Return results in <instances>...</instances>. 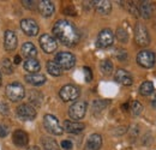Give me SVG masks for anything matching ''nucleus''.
<instances>
[{
  "label": "nucleus",
  "mask_w": 156,
  "mask_h": 150,
  "mask_svg": "<svg viewBox=\"0 0 156 150\" xmlns=\"http://www.w3.org/2000/svg\"><path fill=\"white\" fill-rule=\"evenodd\" d=\"M59 96L62 101L65 102H69V101H73V100H77L78 96H79V89L77 87L72 85V84H67V85H64L60 91H59Z\"/></svg>",
  "instance_id": "obj_7"
},
{
  "label": "nucleus",
  "mask_w": 156,
  "mask_h": 150,
  "mask_svg": "<svg viewBox=\"0 0 156 150\" xmlns=\"http://www.w3.org/2000/svg\"><path fill=\"white\" fill-rule=\"evenodd\" d=\"M115 36L119 40V42H121V43H127V41H129V34H127L126 29H124L122 27H119L117 29Z\"/></svg>",
  "instance_id": "obj_27"
},
{
  "label": "nucleus",
  "mask_w": 156,
  "mask_h": 150,
  "mask_svg": "<svg viewBox=\"0 0 156 150\" xmlns=\"http://www.w3.org/2000/svg\"><path fill=\"white\" fill-rule=\"evenodd\" d=\"M17 114L22 120H34L36 116V109L29 103H23L17 107Z\"/></svg>",
  "instance_id": "obj_10"
},
{
  "label": "nucleus",
  "mask_w": 156,
  "mask_h": 150,
  "mask_svg": "<svg viewBox=\"0 0 156 150\" xmlns=\"http://www.w3.org/2000/svg\"><path fill=\"white\" fill-rule=\"evenodd\" d=\"M95 10L100 15H108L112 11V4L107 0H100V1H93Z\"/></svg>",
  "instance_id": "obj_19"
},
{
  "label": "nucleus",
  "mask_w": 156,
  "mask_h": 150,
  "mask_svg": "<svg viewBox=\"0 0 156 150\" xmlns=\"http://www.w3.org/2000/svg\"><path fill=\"white\" fill-rule=\"evenodd\" d=\"M1 67H2V71L7 75H11L13 72V65H12V61L10 59H4L2 60V64H1Z\"/></svg>",
  "instance_id": "obj_29"
},
{
  "label": "nucleus",
  "mask_w": 156,
  "mask_h": 150,
  "mask_svg": "<svg viewBox=\"0 0 156 150\" xmlns=\"http://www.w3.org/2000/svg\"><path fill=\"white\" fill-rule=\"evenodd\" d=\"M114 78H115V80H117L118 83H120L122 85H126V87H129V85H131L133 83L132 76L130 75L126 70H124V69L117 70V72L114 75Z\"/></svg>",
  "instance_id": "obj_14"
},
{
  "label": "nucleus",
  "mask_w": 156,
  "mask_h": 150,
  "mask_svg": "<svg viewBox=\"0 0 156 150\" xmlns=\"http://www.w3.org/2000/svg\"><path fill=\"white\" fill-rule=\"evenodd\" d=\"M100 69L102 71V73L105 75H111L113 71V64L109 60H102L100 64Z\"/></svg>",
  "instance_id": "obj_28"
},
{
  "label": "nucleus",
  "mask_w": 156,
  "mask_h": 150,
  "mask_svg": "<svg viewBox=\"0 0 156 150\" xmlns=\"http://www.w3.org/2000/svg\"><path fill=\"white\" fill-rule=\"evenodd\" d=\"M37 9H39L40 13L43 16V17H51L53 13H54V4L49 0H42L40 1L39 5H37Z\"/></svg>",
  "instance_id": "obj_15"
},
{
  "label": "nucleus",
  "mask_w": 156,
  "mask_h": 150,
  "mask_svg": "<svg viewBox=\"0 0 156 150\" xmlns=\"http://www.w3.org/2000/svg\"><path fill=\"white\" fill-rule=\"evenodd\" d=\"M53 34L58 41L67 47H72L77 45L79 41V33L77 28L71 22L65 19H60L54 24Z\"/></svg>",
  "instance_id": "obj_1"
},
{
  "label": "nucleus",
  "mask_w": 156,
  "mask_h": 150,
  "mask_svg": "<svg viewBox=\"0 0 156 150\" xmlns=\"http://www.w3.org/2000/svg\"><path fill=\"white\" fill-rule=\"evenodd\" d=\"M135 41L140 47H145L150 43V36H149L148 29L142 23H137L135 27Z\"/></svg>",
  "instance_id": "obj_3"
},
{
  "label": "nucleus",
  "mask_w": 156,
  "mask_h": 150,
  "mask_svg": "<svg viewBox=\"0 0 156 150\" xmlns=\"http://www.w3.org/2000/svg\"><path fill=\"white\" fill-rule=\"evenodd\" d=\"M101 145H102V137L98 133H94L89 136L85 144V150H100Z\"/></svg>",
  "instance_id": "obj_17"
},
{
  "label": "nucleus",
  "mask_w": 156,
  "mask_h": 150,
  "mask_svg": "<svg viewBox=\"0 0 156 150\" xmlns=\"http://www.w3.org/2000/svg\"><path fill=\"white\" fill-rule=\"evenodd\" d=\"M12 141H13V143H15L17 147L23 148V147H25V145L28 144V142H29L28 133L24 131H22V130H16V131L13 132Z\"/></svg>",
  "instance_id": "obj_18"
},
{
  "label": "nucleus",
  "mask_w": 156,
  "mask_h": 150,
  "mask_svg": "<svg viewBox=\"0 0 156 150\" xmlns=\"http://www.w3.org/2000/svg\"><path fill=\"white\" fill-rule=\"evenodd\" d=\"M28 150H40L37 147H30V148H28Z\"/></svg>",
  "instance_id": "obj_41"
},
{
  "label": "nucleus",
  "mask_w": 156,
  "mask_h": 150,
  "mask_svg": "<svg viewBox=\"0 0 156 150\" xmlns=\"http://www.w3.org/2000/svg\"><path fill=\"white\" fill-rule=\"evenodd\" d=\"M41 69V65L36 59H27L24 62V70L30 73H37Z\"/></svg>",
  "instance_id": "obj_23"
},
{
  "label": "nucleus",
  "mask_w": 156,
  "mask_h": 150,
  "mask_svg": "<svg viewBox=\"0 0 156 150\" xmlns=\"http://www.w3.org/2000/svg\"><path fill=\"white\" fill-rule=\"evenodd\" d=\"M43 125L46 127V130L48 132H51L52 134H55V136H60L62 134V127L60 126L59 124V120L52 114H46L44 118H43Z\"/></svg>",
  "instance_id": "obj_4"
},
{
  "label": "nucleus",
  "mask_w": 156,
  "mask_h": 150,
  "mask_svg": "<svg viewBox=\"0 0 156 150\" xmlns=\"http://www.w3.org/2000/svg\"><path fill=\"white\" fill-rule=\"evenodd\" d=\"M0 85H1V73H0Z\"/></svg>",
  "instance_id": "obj_42"
},
{
  "label": "nucleus",
  "mask_w": 156,
  "mask_h": 150,
  "mask_svg": "<svg viewBox=\"0 0 156 150\" xmlns=\"http://www.w3.org/2000/svg\"><path fill=\"white\" fill-rule=\"evenodd\" d=\"M22 53H23V55L27 56L28 59H34L35 56L37 55V49H36V47L31 42H25L22 46Z\"/></svg>",
  "instance_id": "obj_21"
},
{
  "label": "nucleus",
  "mask_w": 156,
  "mask_h": 150,
  "mask_svg": "<svg viewBox=\"0 0 156 150\" xmlns=\"http://www.w3.org/2000/svg\"><path fill=\"white\" fill-rule=\"evenodd\" d=\"M64 13L65 15H69V16H75L76 15V10L73 6H67L64 9Z\"/></svg>",
  "instance_id": "obj_34"
},
{
  "label": "nucleus",
  "mask_w": 156,
  "mask_h": 150,
  "mask_svg": "<svg viewBox=\"0 0 156 150\" xmlns=\"http://www.w3.org/2000/svg\"><path fill=\"white\" fill-rule=\"evenodd\" d=\"M4 47L6 51L11 52L15 51L17 47V36L13 31L11 30H6L4 34Z\"/></svg>",
  "instance_id": "obj_13"
},
{
  "label": "nucleus",
  "mask_w": 156,
  "mask_h": 150,
  "mask_svg": "<svg viewBox=\"0 0 156 150\" xmlns=\"http://www.w3.org/2000/svg\"><path fill=\"white\" fill-rule=\"evenodd\" d=\"M54 61L60 66L61 70L62 69L69 70V69H72L76 65V56L72 53H69V52H60L55 55Z\"/></svg>",
  "instance_id": "obj_2"
},
{
  "label": "nucleus",
  "mask_w": 156,
  "mask_h": 150,
  "mask_svg": "<svg viewBox=\"0 0 156 150\" xmlns=\"http://www.w3.org/2000/svg\"><path fill=\"white\" fill-rule=\"evenodd\" d=\"M20 56L16 55L15 56V64H20Z\"/></svg>",
  "instance_id": "obj_38"
},
{
  "label": "nucleus",
  "mask_w": 156,
  "mask_h": 150,
  "mask_svg": "<svg viewBox=\"0 0 156 150\" xmlns=\"http://www.w3.org/2000/svg\"><path fill=\"white\" fill-rule=\"evenodd\" d=\"M108 105V102L107 101H102V100H98V101H95L94 103H93V108H94V112H101L102 109H105L106 108V106Z\"/></svg>",
  "instance_id": "obj_31"
},
{
  "label": "nucleus",
  "mask_w": 156,
  "mask_h": 150,
  "mask_svg": "<svg viewBox=\"0 0 156 150\" xmlns=\"http://www.w3.org/2000/svg\"><path fill=\"white\" fill-rule=\"evenodd\" d=\"M153 91H154V84L149 80L142 83V85L139 87V93L143 96H148V95L153 94Z\"/></svg>",
  "instance_id": "obj_26"
},
{
  "label": "nucleus",
  "mask_w": 156,
  "mask_h": 150,
  "mask_svg": "<svg viewBox=\"0 0 156 150\" xmlns=\"http://www.w3.org/2000/svg\"><path fill=\"white\" fill-rule=\"evenodd\" d=\"M85 129V125L78 121H71V120H65L64 121V129L69 133H80Z\"/></svg>",
  "instance_id": "obj_16"
},
{
  "label": "nucleus",
  "mask_w": 156,
  "mask_h": 150,
  "mask_svg": "<svg viewBox=\"0 0 156 150\" xmlns=\"http://www.w3.org/2000/svg\"><path fill=\"white\" fill-rule=\"evenodd\" d=\"M156 56L153 51H142L137 55V62L144 69H150L155 65Z\"/></svg>",
  "instance_id": "obj_6"
},
{
  "label": "nucleus",
  "mask_w": 156,
  "mask_h": 150,
  "mask_svg": "<svg viewBox=\"0 0 156 150\" xmlns=\"http://www.w3.org/2000/svg\"><path fill=\"white\" fill-rule=\"evenodd\" d=\"M7 133H9L7 129H6L4 125H0V137H6Z\"/></svg>",
  "instance_id": "obj_37"
},
{
  "label": "nucleus",
  "mask_w": 156,
  "mask_h": 150,
  "mask_svg": "<svg viewBox=\"0 0 156 150\" xmlns=\"http://www.w3.org/2000/svg\"><path fill=\"white\" fill-rule=\"evenodd\" d=\"M117 58L120 60V61H124V60H126V58H127V54H126V51H119L117 54Z\"/></svg>",
  "instance_id": "obj_35"
},
{
  "label": "nucleus",
  "mask_w": 156,
  "mask_h": 150,
  "mask_svg": "<svg viewBox=\"0 0 156 150\" xmlns=\"http://www.w3.org/2000/svg\"><path fill=\"white\" fill-rule=\"evenodd\" d=\"M41 144L46 150H59L58 143L53 138H49V137H43L41 139Z\"/></svg>",
  "instance_id": "obj_24"
},
{
  "label": "nucleus",
  "mask_w": 156,
  "mask_h": 150,
  "mask_svg": "<svg viewBox=\"0 0 156 150\" xmlns=\"http://www.w3.org/2000/svg\"><path fill=\"white\" fill-rule=\"evenodd\" d=\"M40 46L43 49V52L49 54V53H53L57 49L58 43H57V40L54 38H52L48 34H44L40 38Z\"/></svg>",
  "instance_id": "obj_11"
},
{
  "label": "nucleus",
  "mask_w": 156,
  "mask_h": 150,
  "mask_svg": "<svg viewBox=\"0 0 156 150\" xmlns=\"http://www.w3.org/2000/svg\"><path fill=\"white\" fill-rule=\"evenodd\" d=\"M142 111H143V106L138 101H133L131 103V113L133 115H139L142 113Z\"/></svg>",
  "instance_id": "obj_30"
},
{
  "label": "nucleus",
  "mask_w": 156,
  "mask_h": 150,
  "mask_svg": "<svg viewBox=\"0 0 156 150\" xmlns=\"http://www.w3.org/2000/svg\"><path fill=\"white\" fill-rule=\"evenodd\" d=\"M138 13H140V16L143 18L148 19L153 16V5L149 1H142L139 2L138 6Z\"/></svg>",
  "instance_id": "obj_20"
},
{
  "label": "nucleus",
  "mask_w": 156,
  "mask_h": 150,
  "mask_svg": "<svg viewBox=\"0 0 156 150\" xmlns=\"http://www.w3.org/2000/svg\"><path fill=\"white\" fill-rule=\"evenodd\" d=\"M24 79L27 80V83L33 84V85H42L46 83V77L40 73H30L24 77Z\"/></svg>",
  "instance_id": "obj_22"
},
{
  "label": "nucleus",
  "mask_w": 156,
  "mask_h": 150,
  "mask_svg": "<svg viewBox=\"0 0 156 150\" xmlns=\"http://www.w3.org/2000/svg\"><path fill=\"white\" fill-rule=\"evenodd\" d=\"M121 108H122V111H127V109H129V103L122 105V106H121Z\"/></svg>",
  "instance_id": "obj_40"
},
{
  "label": "nucleus",
  "mask_w": 156,
  "mask_h": 150,
  "mask_svg": "<svg viewBox=\"0 0 156 150\" xmlns=\"http://www.w3.org/2000/svg\"><path fill=\"white\" fill-rule=\"evenodd\" d=\"M47 71H48L49 75L52 76H60L62 73V70L60 69V66L53 60H49L47 62Z\"/></svg>",
  "instance_id": "obj_25"
},
{
  "label": "nucleus",
  "mask_w": 156,
  "mask_h": 150,
  "mask_svg": "<svg viewBox=\"0 0 156 150\" xmlns=\"http://www.w3.org/2000/svg\"><path fill=\"white\" fill-rule=\"evenodd\" d=\"M151 106H153L154 108H156V94H155V96H154V98H153V101H151Z\"/></svg>",
  "instance_id": "obj_39"
},
{
  "label": "nucleus",
  "mask_w": 156,
  "mask_h": 150,
  "mask_svg": "<svg viewBox=\"0 0 156 150\" xmlns=\"http://www.w3.org/2000/svg\"><path fill=\"white\" fill-rule=\"evenodd\" d=\"M61 147L65 150H70V149H72V143H71L70 141H62V142H61Z\"/></svg>",
  "instance_id": "obj_36"
},
{
  "label": "nucleus",
  "mask_w": 156,
  "mask_h": 150,
  "mask_svg": "<svg viewBox=\"0 0 156 150\" xmlns=\"http://www.w3.org/2000/svg\"><path fill=\"white\" fill-rule=\"evenodd\" d=\"M83 70H84V76H85V80H87V82H91V79H93V72H91L90 67L85 66V67H84Z\"/></svg>",
  "instance_id": "obj_33"
},
{
  "label": "nucleus",
  "mask_w": 156,
  "mask_h": 150,
  "mask_svg": "<svg viewBox=\"0 0 156 150\" xmlns=\"http://www.w3.org/2000/svg\"><path fill=\"white\" fill-rule=\"evenodd\" d=\"M20 28L23 30V33L28 36H36L39 33V25L34 19L25 18L22 19L20 22Z\"/></svg>",
  "instance_id": "obj_12"
},
{
  "label": "nucleus",
  "mask_w": 156,
  "mask_h": 150,
  "mask_svg": "<svg viewBox=\"0 0 156 150\" xmlns=\"http://www.w3.org/2000/svg\"><path fill=\"white\" fill-rule=\"evenodd\" d=\"M85 113H87V103L84 101H77V102H75L69 108V115L75 121L83 119L84 115H85Z\"/></svg>",
  "instance_id": "obj_8"
},
{
  "label": "nucleus",
  "mask_w": 156,
  "mask_h": 150,
  "mask_svg": "<svg viewBox=\"0 0 156 150\" xmlns=\"http://www.w3.org/2000/svg\"><path fill=\"white\" fill-rule=\"evenodd\" d=\"M22 4H23V6H24V7H27V9H29V10H35V7H36V2H35V1L23 0V1H22Z\"/></svg>",
  "instance_id": "obj_32"
},
{
  "label": "nucleus",
  "mask_w": 156,
  "mask_h": 150,
  "mask_svg": "<svg viewBox=\"0 0 156 150\" xmlns=\"http://www.w3.org/2000/svg\"><path fill=\"white\" fill-rule=\"evenodd\" d=\"M114 42V34L111 29H103L98 36V46L100 48H108Z\"/></svg>",
  "instance_id": "obj_9"
},
{
  "label": "nucleus",
  "mask_w": 156,
  "mask_h": 150,
  "mask_svg": "<svg viewBox=\"0 0 156 150\" xmlns=\"http://www.w3.org/2000/svg\"><path fill=\"white\" fill-rule=\"evenodd\" d=\"M6 95L11 101L17 102V101L22 100L24 97V95H25L24 87L20 83H17V82L11 83V84H9L6 87Z\"/></svg>",
  "instance_id": "obj_5"
}]
</instances>
